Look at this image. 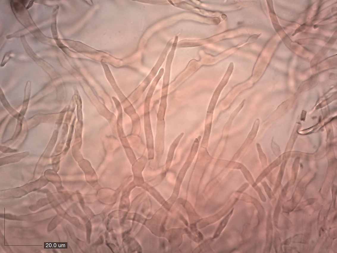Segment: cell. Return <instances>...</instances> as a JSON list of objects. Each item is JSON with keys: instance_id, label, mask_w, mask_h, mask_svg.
<instances>
[{"instance_id": "cell-1", "label": "cell", "mask_w": 337, "mask_h": 253, "mask_svg": "<svg viewBox=\"0 0 337 253\" xmlns=\"http://www.w3.org/2000/svg\"><path fill=\"white\" fill-rule=\"evenodd\" d=\"M301 194H299L298 195L295 194L291 199L284 203L283 206V211L284 213H288L293 211L301 200Z\"/></svg>"}, {"instance_id": "cell-8", "label": "cell", "mask_w": 337, "mask_h": 253, "mask_svg": "<svg viewBox=\"0 0 337 253\" xmlns=\"http://www.w3.org/2000/svg\"><path fill=\"white\" fill-rule=\"evenodd\" d=\"M34 1H30V3H29V4L28 5V6L26 7V9H29V8H30L33 5V2Z\"/></svg>"}, {"instance_id": "cell-7", "label": "cell", "mask_w": 337, "mask_h": 253, "mask_svg": "<svg viewBox=\"0 0 337 253\" xmlns=\"http://www.w3.org/2000/svg\"><path fill=\"white\" fill-rule=\"evenodd\" d=\"M291 238H288L287 239H286V240L285 241V242H284V244L285 245H289L290 244V243H291Z\"/></svg>"}, {"instance_id": "cell-3", "label": "cell", "mask_w": 337, "mask_h": 253, "mask_svg": "<svg viewBox=\"0 0 337 253\" xmlns=\"http://www.w3.org/2000/svg\"><path fill=\"white\" fill-rule=\"evenodd\" d=\"M282 200L281 198L278 200L277 205L276 206L274 214V224L276 226H277L278 218L281 210V205Z\"/></svg>"}, {"instance_id": "cell-5", "label": "cell", "mask_w": 337, "mask_h": 253, "mask_svg": "<svg viewBox=\"0 0 337 253\" xmlns=\"http://www.w3.org/2000/svg\"><path fill=\"white\" fill-rule=\"evenodd\" d=\"M274 246L276 252H278L281 249V240L278 232H276L275 233L274 240Z\"/></svg>"}, {"instance_id": "cell-6", "label": "cell", "mask_w": 337, "mask_h": 253, "mask_svg": "<svg viewBox=\"0 0 337 253\" xmlns=\"http://www.w3.org/2000/svg\"><path fill=\"white\" fill-rule=\"evenodd\" d=\"M231 213L228 214V215L222 221L221 223H220L219 228L217 229V233H216L215 236V237H217L220 235V232H221L223 230L225 226L227 224V222L228 221L229 218L230 217L231 214H231H230Z\"/></svg>"}, {"instance_id": "cell-2", "label": "cell", "mask_w": 337, "mask_h": 253, "mask_svg": "<svg viewBox=\"0 0 337 253\" xmlns=\"http://www.w3.org/2000/svg\"><path fill=\"white\" fill-rule=\"evenodd\" d=\"M267 243L266 250L267 252H269L271 249L272 240V232L273 228L270 214L269 215L268 218L267 224Z\"/></svg>"}, {"instance_id": "cell-4", "label": "cell", "mask_w": 337, "mask_h": 253, "mask_svg": "<svg viewBox=\"0 0 337 253\" xmlns=\"http://www.w3.org/2000/svg\"><path fill=\"white\" fill-rule=\"evenodd\" d=\"M315 198H310V199L306 200L305 201L302 202L300 205L297 206V211H299L306 206L312 205L316 201Z\"/></svg>"}]
</instances>
